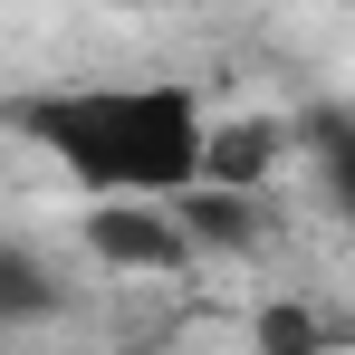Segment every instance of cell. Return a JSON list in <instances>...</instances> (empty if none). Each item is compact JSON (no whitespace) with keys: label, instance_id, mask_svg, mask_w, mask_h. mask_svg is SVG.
<instances>
[{"label":"cell","instance_id":"6da1fadb","mask_svg":"<svg viewBox=\"0 0 355 355\" xmlns=\"http://www.w3.org/2000/svg\"><path fill=\"white\" fill-rule=\"evenodd\" d=\"M19 125L87 192H182L202 173V96L192 87H77V96L19 106Z\"/></svg>","mask_w":355,"mask_h":355},{"label":"cell","instance_id":"7a4b0ae2","mask_svg":"<svg viewBox=\"0 0 355 355\" xmlns=\"http://www.w3.org/2000/svg\"><path fill=\"white\" fill-rule=\"evenodd\" d=\"M87 259H106V269H144V279H173L182 259H192V231L173 221V202L164 192H96L87 202Z\"/></svg>","mask_w":355,"mask_h":355},{"label":"cell","instance_id":"3957f363","mask_svg":"<svg viewBox=\"0 0 355 355\" xmlns=\"http://www.w3.org/2000/svg\"><path fill=\"white\" fill-rule=\"evenodd\" d=\"M297 144V116H221L202 125V173L192 182H240V192H259V182L288 164Z\"/></svg>","mask_w":355,"mask_h":355},{"label":"cell","instance_id":"277c9868","mask_svg":"<svg viewBox=\"0 0 355 355\" xmlns=\"http://www.w3.org/2000/svg\"><path fill=\"white\" fill-rule=\"evenodd\" d=\"M173 202V221L192 231V250H259V192H240V182H182V192H164Z\"/></svg>","mask_w":355,"mask_h":355},{"label":"cell","instance_id":"5b68a950","mask_svg":"<svg viewBox=\"0 0 355 355\" xmlns=\"http://www.w3.org/2000/svg\"><path fill=\"white\" fill-rule=\"evenodd\" d=\"M58 307V279H49V259L29 250V240H0V327H39Z\"/></svg>","mask_w":355,"mask_h":355},{"label":"cell","instance_id":"8992f818","mask_svg":"<svg viewBox=\"0 0 355 355\" xmlns=\"http://www.w3.org/2000/svg\"><path fill=\"white\" fill-rule=\"evenodd\" d=\"M317 336H327V327H317L307 307H269V317H259V346H317Z\"/></svg>","mask_w":355,"mask_h":355}]
</instances>
